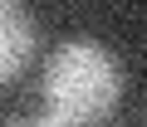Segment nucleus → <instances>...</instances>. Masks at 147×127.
<instances>
[{"instance_id":"obj_1","label":"nucleus","mask_w":147,"mask_h":127,"mask_svg":"<svg viewBox=\"0 0 147 127\" xmlns=\"http://www.w3.org/2000/svg\"><path fill=\"white\" fill-rule=\"evenodd\" d=\"M39 93L54 122L93 127L103 122L123 98V64L98 39H64L39 74Z\"/></svg>"},{"instance_id":"obj_2","label":"nucleus","mask_w":147,"mask_h":127,"mask_svg":"<svg viewBox=\"0 0 147 127\" xmlns=\"http://www.w3.org/2000/svg\"><path fill=\"white\" fill-rule=\"evenodd\" d=\"M34 54V20L25 0H0V83L15 78Z\"/></svg>"},{"instance_id":"obj_3","label":"nucleus","mask_w":147,"mask_h":127,"mask_svg":"<svg viewBox=\"0 0 147 127\" xmlns=\"http://www.w3.org/2000/svg\"><path fill=\"white\" fill-rule=\"evenodd\" d=\"M0 127H69V122H54V117L44 112V117H25V122H0Z\"/></svg>"}]
</instances>
